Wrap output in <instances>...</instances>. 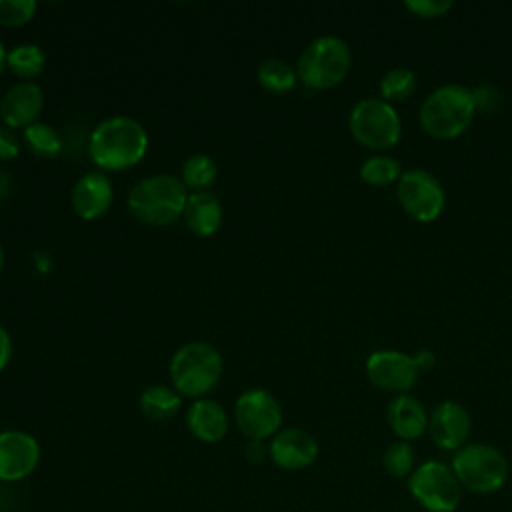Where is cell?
Returning <instances> with one entry per match:
<instances>
[{
    "label": "cell",
    "mask_w": 512,
    "mask_h": 512,
    "mask_svg": "<svg viewBox=\"0 0 512 512\" xmlns=\"http://www.w3.org/2000/svg\"><path fill=\"white\" fill-rule=\"evenodd\" d=\"M146 150V128L124 114L100 120L88 138V156L102 172L128 170L146 156Z\"/></svg>",
    "instance_id": "obj_1"
},
{
    "label": "cell",
    "mask_w": 512,
    "mask_h": 512,
    "mask_svg": "<svg viewBox=\"0 0 512 512\" xmlns=\"http://www.w3.org/2000/svg\"><path fill=\"white\" fill-rule=\"evenodd\" d=\"M188 188L174 174H152L140 178L126 196L130 214L148 226L174 224L184 214Z\"/></svg>",
    "instance_id": "obj_2"
},
{
    "label": "cell",
    "mask_w": 512,
    "mask_h": 512,
    "mask_svg": "<svg viewBox=\"0 0 512 512\" xmlns=\"http://www.w3.org/2000/svg\"><path fill=\"white\" fill-rule=\"evenodd\" d=\"M170 382L182 398H204L220 380L224 370L222 354L202 340L182 344L170 358Z\"/></svg>",
    "instance_id": "obj_3"
},
{
    "label": "cell",
    "mask_w": 512,
    "mask_h": 512,
    "mask_svg": "<svg viewBox=\"0 0 512 512\" xmlns=\"http://www.w3.org/2000/svg\"><path fill=\"white\" fill-rule=\"evenodd\" d=\"M476 114L472 90L460 84H444L432 90L420 106V124L434 138H456Z\"/></svg>",
    "instance_id": "obj_4"
},
{
    "label": "cell",
    "mask_w": 512,
    "mask_h": 512,
    "mask_svg": "<svg viewBox=\"0 0 512 512\" xmlns=\"http://www.w3.org/2000/svg\"><path fill=\"white\" fill-rule=\"evenodd\" d=\"M352 66L348 44L334 34L314 38L296 60L298 80L312 90H328L340 84Z\"/></svg>",
    "instance_id": "obj_5"
},
{
    "label": "cell",
    "mask_w": 512,
    "mask_h": 512,
    "mask_svg": "<svg viewBox=\"0 0 512 512\" xmlns=\"http://www.w3.org/2000/svg\"><path fill=\"white\" fill-rule=\"evenodd\" d=\"M452 472L472 492L488 494L500 490L508 480V462L490 444H466L452 458Z\"/></svg>",
    "instance_id": "obj_6"
},
{
    "label": "cell",
    "mask_w": 512,
    "mask_h": 512,
    "mask_svg": "<svg viewBox=\"0 0 512 512\" xmlns=\"http://www.w3.org/2000/svg\"><path fill=\"white\" fill-rule=\"evenodd\" d=\"M352 138L372 150L392 148L402 134V122L396 108L382 98H364L354 104L348 116Z\"/></svg>",
    "instance_id": "obj_7"
},
{
    "label": "cell",
    "mask_w": 512,
    "mask_h": 512,
    "mask_svg": "<svg viewBox=\"0 0 512 512\" xmlns=\"http://www.w3.org/2000/svg\"><path fill=\"white\" fill-rule=\"evenodd\" d=\"M410 494L430 512H454L462 498V484L444 462L420 464L408 480Z\"/></svg>",
    "instance_id": "obj_8"
},
{
    "label": "cell",
    "mask_w": 512,
    "mask_h": 512,
    "mask_svg": "<svg viewBox=\"0 0 512 512\" xmlns=\"http://www.w3.org/2000/svg\"><path fill=\"white\" fill-rule=\"evenodd\" d=\"M396 198L404 212L418 222L436 220L446 204L440 180L424 168H410L402 172L396 184Z\"/></svg>",
    "instance_id": "obj_9"
},
{
    "label": "cell",
    "mask_w": 512,
    "mask_h": 512,
    "mask_svg": "<svg viewBox=\"0 0 512 512\" xmlns=\"http://www.w3.org/2000/svg\"><path fill=\"white\" fill-rule=\"evenodd\" d=\"M234 422L248 440H268L282 426L280 402L264 388L244 390L234 402Z\"/></svg>",
    "instance_id": "obj_10"
},
{
    "label": "cell",
    "mask_w": 512,
    "mask_h": 512,
    "mask_svg": "<svg viewBox=\"0 0 512 512\" xmlns=\"http://www.w3.org/2000/svg\"><path fill=\"white\" fill-rule=\"evenodd\" d=\"M366 376L384 392L404 394L416 384L420 368L410 354L400 350H376L366 360Z\"/></svg>",
    "instance_id": "obj_11"
},
{
    "label": "cell",
    "mask_w": 512,
    "mask_h": 512,
    "mask_svg": "<svg viewBox=\"0 0 512 512\" xmlns=\"http://www.w3.org/2000/svg\"><path fill=\"white\" fill-rule=\"evenodd\" d=\"M40 462L38 440L24 430L0 432V480L18 482L30 476Z\"/></svg>",
    "instance_id": "obj_12"
},
{
    "label": "cell",
    "mask_w": 512,
    "mask_h": 512,
    "mask_svg": "<svg viewBox=\"0 0 512 512\" xmlns=\"http://www.w3.org/2000/svg\"><path fill=\"white\" fill-rule=\"evenodd\" d=\"M44 106V92L34 80H20L0 96V120L8 128H26L38 122Z\"/></svg>",
    "instance_id": "obj_13"
},
{
    "label": "cell",
    "mask_w": 512,
    "mask_h": 512,
    "mask_svg": "<svg viewBox=\"0 0 512 512\" xmlns=\"http://www.w3.org/2000/svg\"><path fill=\"white\" fill-rule=\"evenodd\" d=\"M114 200L112 180L102 170H92L82 174L70 192V202L74 212L82 220H98L102 218Z\"/></svg>",
    "instance_id": "obj_14"
},
{
    "label": "cell",
    "mask_w": 512,
    "mask_h": 512,
    "mask_svg": "<svg viewBox=\"0 0 512 512\" xmlns=\"http://www.w3.org/2000/svg\"><path fill=\"white\" fill-rule=\"evenodd\" d=\"M268 454L278 468L302 470L318 458V442L302 428H284L272 436Z\"/></svg>",
    "instance_id": "obj_15"
},
{
    "label": "cell",
    "mask_w": 512,
    "mask_h": 512,
    "mask_svg": "<svg viewBox=\"0 0 512 512\" xmlns=\"http://www.w3.org/2000/svg\"><path fill=\"white\" fill-rule=\"evenodd\" d=\"M428 432L438 448L460 450L470 434V416L458 402L444 400L428 418Z\"/></svg>",
    "instance_id": "obj_16"
},
{
    "label": "cell",
    "mask_w": 512,
    "mask_h": 512,
    "mask_svg": "<svg viewBox=\"0 0 512 512\" xmlns=\"http://www.w3.org/2000/svg\"><path fill=\"white\" fill-rule=\"evenodd\" d=\"M186 426L196 440L214 444L226 436L230 428V418L224 406L216 400L198 398L192 400L186 408Z\"/></svg>",
    "instance_id": "obj_17"
},
{
    "label": "cell",
    "mask_w": 512,
    "mask_h": 512,
    "mask_svg": "<svg viewBox=\"0 0 512 512\" xmlns=\"http://www.w3.org/2000/svg\"><path fill=\"white\" fill-rule=\"evenodd\" d=\"M184 224L186 228L200 236L208 238L214 232H218L222 224V204L216 194L210 190H200V192H190L186 206H184Z\"/></svg>",
    "instance_id": "obj_18"
},
{
    "label": "cell",
    "mask_w": 512,
    "mask_h": 512,
    "mask_svg": "<svg viewBox=\"0 0 512 512\" xmlns=\"http://www.w3.org/2000/svg\"><path fill=\"white\" fill-rule=\"evenodd\" d=\"M428 418L422 402L410 394H398L388 406V424L404 442L420 438L428 430Z\"/></svg>",
    "instance_id": "obj_19"
},
{
    "label": "cell",
    "mask_w": 512,
    "mask_h": 512,
    "mask_svg": "<svg viewBox=\"0 0 512 512\" xmlns=\"http://www.w3.org/2000/svg\"><path fill=\"white\" fill-rule=\"evenodd\" d=\"M182 406V396L166 384H152L140 394V410L152 422L172 418Z\"/></svg>",
    "instance_id": "obj_20"
},
{
    "label": "cell",
    "mask_w": 512,
    "mask_h": 512,
    "mask_svg": "<svg viewBox=\"0 0 512 512\" xmlns=\"http://www.w3.org/2000/svg\"><path fill=\"white\" fill-rule=\"evenodd\" d=\"M6 68L22 80H34L46 68V54L34 42L16 44L6 54Z\"/></svg>",
    "instance_id": "obj_21"
},
{
    "label": "cell",
    "mask_w": 512,
    "mask_h": 512,
    "mask_svg": "<svg viewBox=\"0 0 512 512\" xmlns=\"http://www.w3.org/2000/svg\"><path fill=\"white\" fill-rule=\"evenodd\" d=\"M256 78L258 84L274 94H282L294 88L298 76H296V68H292V64H288L282 58H266L258 64L256 70Z\"/></svg>",
    "instance_id": "obj_22"
},
{
    "label": "cell",
    "mask_w": 512,
    "mask_h": 512,
    "mask_svg": "<svg viewBox=\"0 0 512 512\" xmlns=\"http://www.w3.org/2000/svg\"><path fill=\"white\" fill-rule=\"evenodd\" d=\"M216 176H218V166L214 158L204 152L190 154L180 168V180L184 182L186 188L194 192L208 190V186L216 182Z\"/></svg>",
    "instance_id": "obj_23"
},
{
    "label": "cell",
    "mask_w": 512,
    "mask_h": 512,
    "mask_svg": "<svg viewBox=\"0 0 512 512\" xmlns=\"http://www.w3.org/2000/svg\"><path fill=\"white\" fill-rule=\"evenodd\" d=\"M24 146L38 158H54L62 152V138L54 126L34 122L22 130Z\"/></svg>",
    "instance_id": "obj_24"
},
{
    "label": "cell",
    "mask_w": 512,
    "mask_h": 512,
    "mask_svg": "<svg viewBox=\"0 0 512 512\" xmlns=\"http://www.w3.org/2000/svg\"><path fill=\"white\" fill-rule=\"evenodd\" d=\"M378 90H380V98L386 102L406 100L416 90V74L404 66L390 68L382 74Z\"/></svg>",
    "instance_id": "obj_25"
},
{
    "label": "cell",
    "mask_w": 512,
    "mask_h": 512,
    "mask_svg": "<svg viewBox=\"0 0 512 512\" xmlns=\"http://www.w3.org/2000/svg\"><path fill=\"white\" fill-rule=\"evenodd\" d=\"M400 176V164L392 156H370L360 166V178L372 186H386L398 182Z\"/></svg>",
    "instance_id": "obj_26"
},
{
    "label": "cell",
    "mask_w": 512,
    "mask_h": 512,
    "mask_svg": "<svg viewBox=\"0 0 512 512\" xmlns=\"http://www.w3.org/2000/svg\"><path fill=\"white\" fill-rule=\"evenodd\" d=\"M382 464H384V470L394 478L408 476L414 468V450H412V446L404 440H398V442L390 444L388 450L384 452Z\"/></svg>",
    "instance_id": "obj_27"
},
{
    "label": "cell",
    "mask_w": 512,
    "mask_h": 512,
    "mask_svg": "<svg viewBox=\"0 0 512 512\" xmlns=\"http://www.w3.org/2000/svg\"><path fill=\"white\" fill-rule=\"evenodd\" d=\"M34 0H0V26L28 24L36 14Z\"/></svg>",
    "instance_id": "obj_28"
},
{
    "label": "cell",
    "mask_w": 512,
    "mask_h": 512,
    "mask_svg": "<svg viewBox=\"0 0 512 512\" xmlns=\"http://www.w3.org/2000/svg\"><path fill=\"white\" fill-rule=\"evenodd\" d=\"M404 6L420 18H440L452 8V0H406Z\"/></svg>",
    "instance_id": "obj_29"
},
{
    "label": "cell",
    "mask_w": 512,
    "mask_h": 512,
    "mask_svg": "<svg viewBox=\"0 0 512 512\" xmlns=\"http://www.w3.org/2000/svg\"><path fill=\"white\" fill-rule=\"evenodd\" d=\"M472 98H474V106L476 110L484 112V114H490L494 110L500 108V102H502V96H500V90L492 84H482L478 88L472 90Z\"/></svg>",
    "instance_id": "obj_30"
},
{
    "label": "cell",
    "mask_w": 512,
    "mask_h": 512,
    "mask_svg": "<svg viewBox=\"0 0 512 512\" xmlns=\"http://www.w3.org/2000/svg\"><path fill=\"white\" fill-rule=\"evenodd\" d=\"M20 154V140L12 128L0 126V162L14 160Z\"/></svg>",
    "instance_id": "obj_31"
},
{
    "label": "cell",
    "mask_w": 512,
    "mask_h": 512,
    "mask_svg": "<svg viewBox=\"0 0 512 512\" xmlns=\"http://www.w3.org/2000/svg\"><path fill=\"white\" fill-rule=\"evenodd\" d=\"M244 456L250 464H260L270 454H268V446L264 444V440H248L244 446Z\"/></svg>",
    "instance_id": "obj_32"
},
{
    "label": "cell",
    "mask_w": 512,
    "mask_h": 512,
    "mask_svg": "<svg viewBox=\"0 0 512 512\" xmlns=\"http://www.w3.org/2000/svg\"><path fill=\"white\" fill-rule=\"evenodd\" d=\"M10 358H12V340L8 330L0 324V372L8 366Z\"/></svg>",
    "instance_id": "obj_33"
},
{
    "label": "cell",
    "mask_w": 512,
    "mask_h": 512,
    "mask_svg": "<svg viewBox=\"0 0 512 512\" xmlns=\"http://www.w3.org/2000/svg\"><path fill=\"white\" fill-rule=\"evenodd\" d=\"M414 358H416V364H418L420 372L430 370L434 366V352H430V350H420Z\"/></svg>",
    "instance_id": "obj_34"
},
{
    "label": "cell",
    "mask_w": 512,
    "mask_h": 512,
    "mask_svg": "<svg viewBox=\"0 0 512 512\" xmlns=\"http://www.w3.org/2000/svg\"><path fill=\"white\" fill-rule=\"evenodd\" d=\"M6 54H8V50L4 48V44L0 40V74L6 70Z\"/></svg>",
    "instance_id": "obj_35"
},
{
    "label": "cell",
    "mask_w": 512,
    "mask_h": 512,
    "mask_svg": "<svg viewBox=\"0 0 512 512\" xmlns=\"http://www.w3.org/2000/svg\"><path fill=\"white\" fill-rule=\"evenodd\" d=\"M2 266H4V248L0 244V270H2Z\"/></svg>",
    "instance_id": "obj_36"
}]
</instances>
